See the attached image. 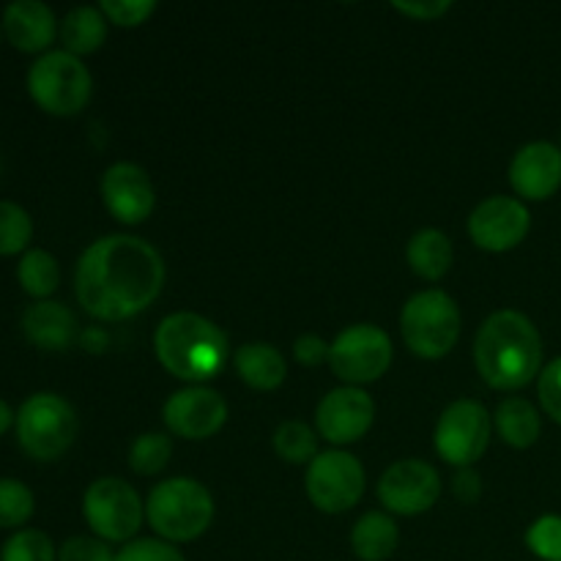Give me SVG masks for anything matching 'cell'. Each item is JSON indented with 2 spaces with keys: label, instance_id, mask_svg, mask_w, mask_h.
<instances>
[{
  "label": "cell",
  "instance_id": "41",
  "mask_svg": "<svg viewBox=\"0 0 561 561\" xmlns=\"http://www.w3.org/2000/svg\"><path fill=\"white\" fill-rule=\"evenodd\" d=\"M0 170H3V164H0Z\"/></svg>",
  "mask_w": 561,
  "mask_h": 561
},
{
  "label": "cell",
  "instance_id": "17",
  "mask_svg": "<svg viewBox=\"0 0 561 561\" xmlns=\"http://www.w3.org/2000/svg\"><path fill=\"white\" fill-rule=\"evenodd\" d=\"M510 184L526 201H548L561 186V148L537 140L520 148L510 164Z\"/></svg>",
  "mask_w": 561,
  "mask_h": 561
},
{
  "label": "cell",
  "instance_id": "37",
  "mask_svg": "<svg viewBox=\"0 0 561 561\" xmlns=\"http://www.w3.org/2000/svg\"><path fill=\"white\" fill-rule=\"evenodd\" d=\"M392 5H394V11H400V14L411 16V20H420V22H433L453 9V3H447V0H427V3H400L398 0V3H392Z\"/></svg>",
  "mask_w": 561,
  "mask_h": 561
},
{
  "label": "cell",
  "instance_id": "4",
  "mask_svg": "<svg viewBox=\"0 0 561 561\" xmlns=\"http://www.w3.org/2000/svg\"><path fill=\"white\" fill-rule=\"evenodd\" d=\"M146 518L164 542H192L214 520V499L203 482L173 477L159 482L146 502Z\"/></svg>",
  "mask_w": 561,
  "mask_h": 561
},
{
  "label": "cell",
  "instance_id": "23",
  "mask_svg": "<svg viewBox=\"0 0 561 561\" xmlns=\"http://www.w3.org/2000/svg\"><path fill=\"white\" fill-rule=\"evenodd\" d=\"M400 531L389 515L367 513L351 531V548L362 561H387L398 551Z\"/></svg>",
  "mask_w": 561,
  "mask_h": 561
},
{
  "label": "cell",
  "instance_id": "16",
  "mask_svg": "<svg viewBox=\"0 0 561 561\" xmlns=\"http://www.w3.org/2000/svg\"><path fill=\"white\" fill-rule=\"evenodd\" d=\"M102 201L107 211L124 225H140L157 206L151 175L135 162H115L102 175Z\"/></svg>",
  "mask_w": 561,
  "mask_h": 561
},
{
  "label": "cell",
  "instance_id": "3",
  "mask_svg": "<svg viewBox=\"0 0 561 561\" xmlns=\"http://www.w3.org/2000/svg\"><path fill=\"white\" fill-rule=\"evenodd\" d=\"M159 362L181 381H208L228 362V337L208 318L195 312H173L157 327L153 337Z\"/></svg>",
  "mask_w": 561,
  "mask_h": 561
},
{
  "label": "cell",
  "instance_id": "6",
  "mask_svg": "<svg viewBox=\"0 0 561 561\" xmlns=\"http://www.w3.org/2000/svg\"><path fill=\"white\" fill-rule=\"evenodd\" d=\"M27 93L44 113L69 118L91 102V71L77 55L66 49H49L38 55L27 69Z\"/></svg>",
  "mask_w": 561,
  "mask_h": 561
},
{
  "label": "cell",
  "instance_id": "21",
  "mask_svg": "<svg viewBox=\"0 0 561 561\" xmlns=\"http://www.w3.org/2000/svg\"><path fill=\"white\" fill-rule=\"evenodd\" d=\"M453 257V241L447 239V233L436 228L420 230L409 241V247H405V261H409L411 272L422 279H431V283H436V279H442L449 272Z\"/></svg>",
  "mask_w": 561,
  "mask_h": 561
},
{
  "label": "cell",
  "instance_id": "13",
  "mask_svg": "<svg viewBox=\"0 0 561 561\" xmlns=\"http://www.w3.org/2000/svg\"><path fill=\"white\" fill-rule=\"evenodd\" d=\"M531 214L518 197H488L471 211L469 236L480 250L510 252L529 236Z\"/></svg>",
  "mask_w": 561,
  "mask_h": 561
},
{
  "label": "cell",
  "instance_id": "9",
  "mask_svg": "<svg viewBox=\"0 0 561 561\" xmlns=\"http://www.w3.org/2000/svg\"><path fill=\"white\" fill-rule=\"evenodd\" d=\"M329 365L348 387H365L392 367V340L373 323H356L334 337Z\"/></svg>",
  "mask_w": 561,
  "mask_h": 561
},
{
  "label": "cell",
  "instance_id": "5",
  "mask_svg": "<svg viewBox=\"0 0 561 561\" xmlns=\"http://www.w3.org/2000/svg\"><path fill=\"white\" fill-rule=\"evenodd\" d=\"M75 409L69 400L53 392H36L20 405L16 411V442L27 458L38 463H53L60 455L69 453V447L77 438Z\"/></svg>",
  "mask_w": 561,
  "mask_h": 561
},
{
  "label": "cell",
  "instance_id": "2",
  "mask_svg": "<svg viewBox=\"0 0 561 561\" xmlns=\"http://www.w3.org/2000/svg\"><path fill=\"white\" fill-rule=\"evenodd\" d=\"M474 365L491 389H524L542 373L540 332L524 312H493L474 340Z\"/></svg>",
  "mask_w": 561,
  "mask_h": 561
},
{
  "label": "cell",
  "instance_id": "18",
  "mask_svg": "<svg viewBox=\"0 0 561 561\" xmlns=\"http://www.w3.org/2000/svg\"><path fill=\"white\" fill-rule=\"evenodd\" d=\"M3 36L20 53H49V44L58 36V20L42 0H14L3 9Z\"/></svg>",
  "mask_w": 561,
  "mask_h": 561
},
{
  "label": "cell",
  "instance_id": "8",
  "mask_svg": "<svg viewBox=\"0 0 561 561\" xmlns=\"http://www.w3.org/2000/svg\"><path fill=\"white\" fill-rule=\"evenodd\" d=\"M82 515L99 540L129 542L140 531L146 510L129 482L121 477H102L88 485L82 496Z\"/></svg>",
  "mask_w": 561,
  "mask_h": 561
},
{
  "label": "cell",
  "instance_id": "36",
  "mask_svg": "<svg viewBox=\"0 0 561 561\" xmlns=\"http://www.w3.org/2000/svg\"><path fill=\"white\" fill-rule=\"evenodd\" d=\"M329 348L332 345L323 343L318 334H301L294 345V359L305 367H318L323 362H329Z\"/></svg>",
  "mask_w": 561,
  "mask_h": 561
},
{
  "label": "cell",
  "instance_id": "27",
  "mask_svg": "<svg viewBox=\"0 0 561 561\" xmlns=\"http://www.w3.org/2000/svg\"><path fill=\"white\" fill-rule=\"evenodd\" d=\"M33 239V219L20 203L0 201V257L25 255Z\"/></svg>",
  "mask_w": 561,
  "mask_h": 561
},
{
  "label": "cell",
  "instance_id": "20",
  "mask_svg": "<svg viewBox=\"0 0 561 561\" xmlns=\"http://www.w3.org/2000/svg\"><path fill=\"white\" fill-rule=\"evenodd\" d=\"M236 373L247 387L257 389V392H274L277 387H283L288 365L274 345L247 343L236 354Z\"/></svg>",
  "mask_w": 561,
  "mask_h": 561
},
{
  "label": "cell",
  "instance_id": "1",
  "mask_svg": "<svg viewBox=\"0 0 561 561\" xmlns=\"http://www.w3.org/2000/svg\"><path fill=\"white\" fill-rule=\"evenodd\" d=\"M164 285V261L137 236H104L77 261V301L96 321H126L157 301Z\"/></svg>",
  "mask_w": 561,
  "mask_h": 561
},
{
  "label": "cell",
  "instance_id": "32",
  "mask_svg": "<svg viewBox=\"0 0 561 561\" xmlns=\"http://www.w3.org/2000/svg\"><path fill=\"white\" fill-rule=\"evenodd\" d=\"M102 14L118 27H137L157 11L153 0H102Z\"/></svg>",
  "mask_w": 561,
  "mask_h": 561
},
{
  "label": "cell",
  "instance_id": "35",
  "mask_svg": "<svg viewBox=\"0 0 561 561\" xmlns=\"http://www.w3.org/2000/svg\"><path fill=\"white\" fill-rule=\"evenodd\" d=\"M58 561H115V553L99 537H69L60 546Z\"/></svg>",
  "mask_w": 561,
  "mask_h": 561
},
{
  "label": "cell",
  "instance_id": "25",
  "mask_svg": "<svg viewBox=\"0 0 561 561\" xmlns=\"http://www.w3.org/2000/svg\"><path fill=\"white\" fill-rule=\"evenodd\" d=\"M16 279L31 299L47 301L60 285V266L47 250H27L16 266Z\"/></svg>",
  "mask_w": 561,
  "mask_h": 561
},
{
  "label": "cell",
  "instance_id": "31",
  "mask_svg": "<svg viewBox=\"0 0 561 561\" xmlns=\"http://www.w3.org/2000/svg\"><path fill=\"white\" fill-rule=\"evenodd\" d=\"M526 546L542 561H561V515H542L526 531Z\"/></svg>",
  "mask_w": 561,
  "mask_h": 561
},
{
  "label": "cell",
  "instance_id": "40",
  "mask_svg": "<svg viewBox=\"0 0 561 561\" xmlns=\"http://www.w3.org/2000/svg\"><path fill=\"white\" fill-rule=\"evenodd\" d=\"M0 42H3V25H0Z\"/></svg>",
  "mask_w": 561,
  "mask_h": 561
},
{
  "label": "cell",
  "instance_id": "12",
  "mask_svg": "<svg viewBox=\"0 0 561 561\" xmlns=\"http://www.w3.org/2000/svg\"><path fill=\"white\" fill-rule=\"evenodd\" d=\"M442 496V477L425 460L405 458L389 466L378 480V499L398 515H422Z\"/></svg>",
  "mask_w": 561,
  "mask_h": 561
},
{
  "label": "cell",
  "instance_id": "33",
  "mask_svg": "<svg viewBox=\"0 0 561 561\" xmlns=\"http://www.w3.org/2000/svg\"><path fill=\"white\" fill-rule=\"evenodd\" d=\"M115 561H186L179 548L164 540H135L115 553Z\"/></svg>",
  "mask_w": 561,
  "mask_h": 561
},
{
  "label": "cell",
  "instance_id": "19",
  "mask_svg": "<svg viewBox=\"0 0 561 561\" xmlns=\"http://www.w3.org/2000/svg\"><path fill=\"white\" fill-rule=\"evenodd\" d=\"M22 334L42 351H66L77 340V318L60 301H36L22 312Z\"/></svg>",
  "mask_w": 561,
  "mask_h": 561
},
{
  "label": "cell",
  "instance_id": "7",
  "mask_svg": "<svg viewBox=\"0 0 561 561\" xmlns=\"http://www.w3.org/2000/svg\"><path fill=\"white\" fill-rule=\"evenodd\" d=\"M400 329L411 354L422 359H444L458 345L460 310L444 290H422L405 301Z\"/></svg>",
  "mask_w": 561,
  "mask_h": 561
},
{
  "label": "cell",
  "instance_id": "24",
  "mask_svg": "<svg viewBox=\"0 0 561 561\" xmlns=\"http://www.w3.org/2000/svg\"><path fill=\"white\" fill-rule=\"evenodd\" d=\"M496 431L504 438V444L515 449L535 447L540 438L542 422L535 405L526 398H507L496 409Z\"/></svg>",
  "mask_w": 561,
  "mask_h": 561
},
{
  "label": "cell",
  "instance_id": "34",
  "mask_svg": "<svg viewBox=\"0 0 561 561\" xmlns=\"http://www.w3.org/2000/svg\"><path fill=\"white\" fill-rule=\"evenodd\" d=\"M537 394H540V405L557 425H561V356L546 365L537 381Z\"/></svg>",
  "mask_w": 561,
  "mask_h": 561
},
{
  "label": "cell",
  "instance_id": "28",
  "mask_svg": "<svg viewBox=\"0 0 561 561\" xmlns=\"http://www.w3.org/2000/svg\"><path fill=\"white\" fill-rule=\"evenodd\" d=\"M36 513V499L25 482L14 477H0V529H16L25 526Z\"/></svg>",
  "mask_w": 561,
  "mask_h": 561
},
{
  "label": "cell",
  "instance_id": "15",
  "mask_svg": "<svg viewBox=\"0 0 561 561\" xmlns=\"http://www.w3.org/2000/svg\"><path fill=\"white\" fill-rule=\"evenodd\" d=\"M162 416L170 433L190 442H203L222 431L228 422V403L214 389L186 387L164 403Z\"/></svg>",
  "mask_w": 561,
  "mask_h": 561
},
{
  "label": "cell",
  "instance_id": "11",
  "mask_svg": "<svg viewBox=\"0 0 561 561\" xmlns=\"http://www.w3.org/2000/svg\"><path fill=\"white\" fill-rule=\"evenodd\" d=\"M488 442H491V414L477 400H458L449 405L433 436L442 460L458 469H471L488 449Z\"/></svg>",
  "mask_w": 561,
  "mask_h": 561
},
{
  "label": "cell",
  "instance_id": "26",
  "mask_svg": "<svg viewBox=\"0 0 561 561\" xmlns=\"http://www.w3.org/2000/svg\"><path fill=\"white\" fill-rule=\"evenodd\" d=\"M274 453H277L285 463L310 466L318 455L316 431L299 420L283 422V425L274 431Z\"/></svg>",
  "mask_w": 561,
  "mask_h": 561
},
{
  "label": "cell",
  "instance_id": "30",
  "mask_svg": "<svg viewBox=\"0 0 561 561\" xmlns=\"http://www.w3.org/2000/svg\"><path fill=\"white\" fill-rule=\"evenodd\" d=\"M0 561H58V551L44 531L20 529L3 542Z\"/></svg>",
  "mask_w": 561,
  "mask_h": 561
},
{
  "label": "cell",
  "instance_id": "39",
  "mask_svg": "<svg viewBox=\"0 0 561 561\" xmlns=\"http://www.w3.org/2000/svg\"><path fill=\"white\" fill-rule=\"evenodd\" d=\"M16 422V414H14V409H11L9 403H5L3 398H0V436H3L5 431H9L11 425H14Z\"/></svg>",
  "mask_w": 561,
  "mask_h": 561
},
{
  "label": "cell",
  "instance_id": "29",
  "mask_svg": "<svg viewBox=\"0 0 561 561\" xmlns=\"http://www.w3.org/2000/svg\"><path fill=\"white\" fill-rule=\"evenodd\" d=\"M170 455H173V442L164 433H142L135 438L129 449V466L140 477L159 474L164 466L170 463Z\"/></svg>",
  "mask_w": 561,
  "mask_h": 561
},
{
  "label": "cell",
  "instance_id": "38",
  "mask_svg": "<svg viewBox=\"0 0 561 561\" xmlns=\"http://www.w3.org/2000/svg\"><path fill=\"white\" fill-rule=\"evenodd\" d=\"M453 491L455 496L460 499L463 504H474L477 499L482 496V480L480 474H474L471 469H460L453 480Z\"/></svg>",
  "mask_w": 561,
  "mask_h": 561
},
{
  "label": "cell",
  "instance_id": "22",
  "mask_svg": "<svg viewBox=\"0 0 561 561\" xmlns=\"http://www.w3.org/2000/svg\"><path fill=\"white\" fill-rule=\"evenodd\" d=\"M107 38V16L102 14L99 5H77L64 16L60 25V42L64 49L71 55H91Z\"/></svg>",
  "mask_w": 561,
  "mask_h": 561
},
{
  "label": "cell",
  "instance_id": "14",
  "mask_svg": "<svg viewBox=\"0 0 561 561\" xmlns=\"http://www.w3.org/2000/svg\"><path fill=\"white\" fill-rule=\"evenodd\" d=\"M376 420V403L359 387H340L329 392L316 409V427L329 444L343 447L367 436Z\"/></svg>",
  "mask_w": 561,
  "mask_h": 561
},
{
  "label": "cell",
  "instance_id": "10",
  "mask_svg": "<svg viewBox=\"0 0 561 561\" xmlns=\"http://www.w3.org/2000/svg\"><path fill=\"white\" fill-rule=\"evenodd\" d=\"M307 496L321 513H348L365 496V469L359 460L343 449L318 453L307 466Z\"/></svg>",
  "mask_w": 561,
  "mask_h": 561
}]
</instances>
